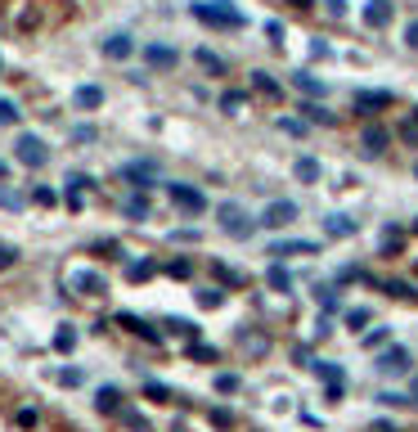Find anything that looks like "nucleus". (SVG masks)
<instances>
[{
  "label": "nucleus",
  "mask_w": 418,
  "mask_h": 432,
  "mask_svg": "<svg viewBox=\"0 0 418 432\" xmlns=\"http://www.w3.org/2000/svg\"><path fill=\"white\" fill-rule=\"evenodd\" d=\"M194 18H203L207 27H243L248 18L239 9H230L225 0H207V5H194Z\"/></svg>",
  "instance_id": "nucleus-1"
},
{
  "label": "nucleus",
  "mask_w": 418,
  "mask_h": 432,
  "mask_svg": "<svg viewBox=\"0 0 418 432\" xmlns=\"http://www.w3.org/2000/svg\"><path fill=\"white\" fill-rule=\"evenodd\" d=\"M14 158L23 162V167H45V162H50V149H45L41 144V136H18L14 140Z\"/></svg>",
  "instance_id": "nucleus-2"
},
{
  "label": "nucleus",
  "mask_w": 418,
  "mask_h": 432,
  "mask_svg": "<svg viewBox=\"0 0 418 432\" xmlns=\"http://www.w3.org/2000/svg\"><path fill=\"white\" fill-rule=\"evenodd\" d=\"M167 194H171V203H176L180 212H189V216H198L207 207L203 189H194V185H167Z\"/></svg>",
  "instance_id": "nucleus-3"
},
{
  "label": "nucleus",
  "mask_w": 418,
  "mask_h": 432,
  "mask_svg": "<svg viewBox=\"0 0 418 432\" xmlns=\"http://www.w3.org/2000/svg\"><path fill=\"white\" fill-rule=\"evenodd\" d=\"M221 230H225V234H234V239H248L252 234V221H248V212H243L239 203H225L221 207Z\"/></svg>",
  "instance_id": "nucleus-4"
},
{
  "label": "nucleus",
  "mask_w": 418,
  "mask_h": 432,
  "mask_svg": "<svg viewBox=\"0 0 418 432\" xmlns=\"http://www.w3.org/2000/svg\"><path fill=\"white\" fill-rule=\"evenodd\" d=\"M310 369L328 383V401H337L342 392H346V374H342V365H333V360H310Z\"/></svg>",
  "instance_id": "nucleus-5"
},
{
  "label": "nucleus",
  "mask_w": 418,
  "mask_h": 432,
  "mask_svg": "<svg viewBox=\"0 0 418 432\" xmlns=\"http://www.w3.org/2000/svg\"><path fill=\"white\" fill-rule=\"evenodd\" d=\"M261 221H265L270 230H283V225H292V221H297V203H288V198H274V203H265Z\"/></svg>",
  "instance_id": "nucleus-6"
},
{
  "label": "nucleus",
  "mask_w": 418,
  "mask_h": 432,
  "mask_svg": "<svg viewBox=\"0 0 418 432\" xmlns=\"http://www.w3.org/2000/svg\"><path fill=\"white\" fill-rule=\"evenodd\" d=\"M122 180H131L135 189H153L158 185V167L153 162H126V167H122Z\"/></svg>",
  "instance_id": "nucleus-7"
},
{
  "label": "nucleus",
  "mask_w": 418,
  "mask_h": 432,
  "mask_svg": "<svg viewBox=\"0 0 418 432\" xmlns=\"http://www.w3.org/2000/svg\"><path fill=\"white\" fill-rule=\"evenodd\" d=\"M365 23L374 27V32H383V27L392 23V0H369V5H365Z\"/></svg>",
  "instance_id": "nucleus-8"
},
{
  "label": "nucleus",
  "mask_w": 418,
  "mask_h": 432,
  "mask_svg": "<svg viewBox=\"0 0 418 432\" xmlns=\"http://www.w3.org/2000/svg\"><path fill=\"white\" fill-rule=\"evenodd\" d=\"M374 365L383 374H405V369H410V351H405V347H392V351H383Z\"/></svg>",
  "instance_id": "nucleus-9"
},
{
  "label": "nucleus",
  "mask_w": 418,
  "mask_h": 432,
  "mask_svg": "<svg viewBox=\"0 0 418 432\" xmlns=\"http://www.w3.org/2000/svg\"><path fill=\"white\" fill-rule=\"evenodd\" d=\"M72 288H77L81 297H103V275H94V271H81V275H72Z\"/></svg>",
  "instance_id": "nucleus-10"
},
{
  "label": "nucleus",
  "mask_w": 418,
  "mask_h": 432,
  "mask_svg": "<svg viewBox=\"0 0 418 432\" xmlns=\"http://www.w3.org/2000/svg\"><path fill=\"white\" fill-rule=\"evenodd\" d=\"M315 248H319V243H310V239H288V243H274V248H270V257H297V253H301V257H310Z\"/></svg>",
  "instance_id": "nucleus-11"
},
{
  "label": "nucleus",
  "mask_w": 418,
  "mask_h": 432,
  "mask_svg": "<svg viewBox=\"0 0 418 432\" xmlns=\"http://www.w3.org/2000/svg\"><path fill=\"white\" fill-rule=\"evenodd\" d=\"M144 59L153 63V68H176V63H180V54L171 50V45H149V50H144Z\"/></svg>",
  "instance_id": "nucleus-12"
},
{
  "label": "nucleus",
  "mask_w": 418,
  "mask_h": 432,
  "mask_svg": "<svg viewBox=\"0 0 418 432\" xmlns=\"http://www.w3.org/2000/svg\"><path fill=\"white\" fill-rule=\"evenodd\" d=\"M131 50H135V45H131L126 32H117V36H108V41H103V59H126Z\"/></svg>",
  "instance_id": "nucleus-13"
},
{
  "label": "nucleus",
  "mask_w": 418,
  "mask_h": 432,
  "mask_svg": "<svg viewBox=\"0 0 418 432\" xmlns=\"http://www.w3.org/2000/svg\"><path fill=\"white\" fill-rule=\"evenodd\" d=\"M387 104H392V95H387V90H360V95H356V109H360V113L387 109Z\"/></svg>",
  "instance_id": "nucleus-14"
},
{
  "label": "nucleus",
  "mask_w": 418,
  "mask_h": 432,
  "mask_svg": "<svg viewBox=\"0 0 418 432\" xmlns=\"http://www.w3.org/2000/svg\"><path fill=\"white\" fill-rule=\"evenodd\" d=\"M292 86H297V90H306L310 99H324V95H328V86H324V81H315L310 72H297V77H292Z\"/></svg>",
  "instance_id": "nucleus-15"
},
{
  "label": "nucleus",
  "mask_w": 418,
  "mask_h": 432,
  "mask_svg": "<svg viewBox=\"0 0 418 432\" xmlns=\"http://www.w3.org/2000/svg\"><path fill=\"white\" fill-rule=\"evenodd\" d=\"M324 230H328V234H333V239H351V234H356V221H351V216H328L324 221Z\"/></svg>",
  "instance_id": "nucleus-16"
},
{
  "label": "nucleus",
  "mask_w": 418,
  "mask_h": 432,
  "mask_svg": "<svg viewBox=\"0 0 418 432\" xmlns=\"http://www.w3.org/2000/svg\"><path fill=\"white\" fill-rule=\"evenodd\" d=\"M122 212H126V216H135V221H144V216H149L144 189H140V194H126V198H122Z\"/></svg>",
  "instance_id": "nucleus-17"
},
{
  "label": "nucleus",
  "mask_w": 418,
  "mask_h": 432,
  "mask_svg": "<svg viewBox=\"0 0 418 432\" xmlns=\"http://www.w3.org/2000/svg\"><path fill=\"white\" fill-rule=\"evenodd\" d=\"M387 144H392V136H387L383 127H365V149H369V153H383Z\"/></svg>",
  "instance_id": "nucleus-18"
},
{
  "label": "nucleus",
  "mask_w": 418,
  "mask_h": 432,
  "mask_svg": "<svg viewBox=\"0 0 418 432\" xmlns=\"http://www.w3.org/2000/svg\"><path fill=\"white\" fill-rule=\"evenodd\" d=\"M117 324H122V329H135L140 338H149V342H158V329H149L140 315H117Z\"/></svg>",
  "instance_id": "nucleus-19"
},
{
  "label": "nucleus",
  "mask_w": 418,
  "mask_h": 432,
  "mask_svg": "<svg viewBox=\"0 0 418 432\" xmlns=\"http://www.w3.org/2000/svg\"><path fill=\"white\" fill-rule=\"evenodd\" d=\"M252 90L256 95H265V99H279V81H270V77H265V72H252Z\"/></svg>",
  "instance_id": "nucleus-20"
},
{
  "label": "nucleus",
  "mask_w": 418,
  "mask_h": 432,
  "mask_svg": "<svg viewBox=\"0 0 418 432\" xmlns=\"http://www.w3.org/2000/svg\"><path fill=\"white\" fill-rule=\"evenodd\" d=\"M194 63H198V68H207V72H212V77H225V63H221V59H216V54H212V50H194Z\"/></svg>",
  "instance_id": "nucleus-21"
},
{
  "label": "nucleus",
  "mask_w": 418,
  "mask_h": 432,
  "mask_svg": "<svg viewBox=\"0 0 418 432\" xmlns=\"http://www.w3.org/2000/svg\"><path fill=\"white\" fill-rule=\"evenodd\" d=\"M77 104H81V109H99V104H103V90H99V86H81V90H77Z\"/></svg>",
  "instance_id": "nucleus-22"
},
{
  "label": "nucleus",
  "mask_w": 418,
  "mask_h": 432,
  "mask_svg": "<svg viewBox=\"0 0 418 432\" xmlns=\"http://www.w3.org/2000/svg\"><path fill=\"white\" fill-rule=\"evenodd\" d=\"M239 347L252 351V356H261V351H270V338H256V333H239Z\"/></svg>",
  "instance_id": "nucleus-23"
},
{
  "label": "nucleus",
  "mask_w": 418,
  "mask_h": 432,
  "mask_svg": "<svg viewBox=\"0 0 418 432\" xmlns=\"http://www.w3.org/2000/svg\"><path fill=\"white\" fill-rule=\"evenodd\" d=\"M297 180L315 185V180H319V162H315V158H297Z\"/></svg>",
  "instance_id": "nucleus-24"
},
{
  "label": "nucleus",
  "mask_w": 418,
  "mask_h": 432,
  "mask_svg": "<svg viewBox=\"0 0 418 432\" xmlns=\"http://www.w3.org/2000/svg\"><path fill=\"white\" fill-rule=\"evenodd\" d=\"M122 424H126L131 432H149V419L140 415V410H126V406H122Z\"/></svg>",
  "instance_id": "nucleus-25"
},
{
  "label": "nucleus",
  "mask_w": 418,
  "mask_h": 432,
  "mask_svg": "<svg viewBox=\"0 0 418 432\" xmlns=\"http://www.w3.org/2000/svg\"><path fill=\"white\" fill-rule=\"evenodd\" d=\"M117 406H122V392L117 387H99V410H108V415H112Z\"/></svg>",
  "instance_id": "nucleus-26"
},
{
  "label": "nucleus",
  "mask_w": 418,
  "mask_h": 432,
  "mask_svg": "<svg viewBox=\"0 0 418 432\" xmlns=\"http://www.w3.org/2000/svg\"><path fill=\"white\" fill-rule=\"evenodd\" d=\"M301 113H310V122H319V127H333V113H328V109H319V104H306V109H301Z\"/></svg>",
  "instance_id": "nucleus-27"
},
{
  "label": "nucleus",
  "mask_w": 418,
  "mask_h": 432,
  "mask_svg": "<svg viewBox=\"0 0 418 432\" xmlns=\"http://www.w3.org/2000/svg\"><path fill=\"white\" fill-rule=\"evenodd\" d=\"M216 280L230 284V288H243V275H239V271H230V266H221V262H216Z\"/></svg>",
  "instance_id": "nucleus-28"
},
{
  "label": "nucleus",
  "mask_w": 418,
  "mask_h": 432,
  "mask_svg": "<svg viewBox=\"0 0 418 432\" xmlns=\"http://www.w3.org/2000/svg\"><path fill=\"white\" fill-rule=\"evenodd\" d=\"M153 271H158L153 262H131V271H126V275H131V280L140 284V280H149V275H153Z\"/></svg>",
  "instance_id": "nucleus-29"
},
{
  "label": "nucleus",
  "mask_w": 418,
  "mask_h": 432,
  "mask_svg": "<svg viewBox=\"0 0 418 432\" xmlns=\"http://www.w3.org/2000/svg\"><path fill=\"white\" fill-rule=\"evenodd\" d=\"M270 284L279 288V293H288V288H292V280H288V271H283V266H270Z\"/></svg>",
  "instance_id": "nucleus-30"
},
{
  "label": "nucleus",
  "mask_w": 418,
  "mask_h": 432,
  "mask_svg": "<svg viewBox=\"0 0 418 432\" xmlns=\"http://www.w3.org/2000/svg\"><path fill=\"white\" fill-rule=\"evenodd\" d=\"M221 109H225V113H239V109H243V95H239V90H225V95H221Z\"/></svg>",
  "instance_id": "nucleus-31"
},
{
  "label": "nucleus",
  "mask_w": 418,
  "mask_h": 432,
  "mask_svg": "<svg viewBox=\"0 0 418 432\" xmlns=\"http://www.w3.org/2000/svg\"><path fill=\"white\" fill-rule=\"evenodd\" d=\"M383 288H387L392 297H401V302H405V297H414V288H410V284H401V280H387Z\"/></svg>",
  "instance_id": "nucleus-32"
},
{
  "label": "nucleus",
  "mask_w": 418,
  "mask_h": 432,
  "mask_svg": "<svg viewBox=\"0 0 418 432\" xmlns=\"http://www.w3.org/2000/svg\"><path fill=\"white\" fill-rule=\"evenodd\" d=\"M14 122H18V109L9 99H0V127H14Z\"/></svg>",
  "instance_id": "nucleus-33"
},
{
  "label": "nucleus",
  "mask_w": 418,
  "mask_h": 432,
  "mask_svg": "<svg viewBox=\"0 0 418 432\" xmlns=\"http://www.w3.org/2000/svg\"><path fill=\"white\" fill-rule=\"evenodd\" d=\"M189 356H194V360H216V347H203V342H189Z\"/></svg>",
  "instance_id": "nucleus-34"
},
{
  "label": "nucleus",
  "mask_w": 418,
  "mask_h": 432,
  "mask_svg": "<svg viewBox=\"0 0 418 432\" xmlns=\"http://www.w3.org/2000/svg\"><path fill=\"white\" fill-rule=\"evenodd\" d=\"M144 397H149V401H167L171 392L162 387V383H153V378H149V383H144Z\"/></svg>",
  "instance_id": "nucleus-35"
},
{
  "label": "nucleus",
  "mask_w": 418,
  "mask_h": 432,
  "mask_svg": "<svg viewBox=\"0 0 418 432\" xmlns=\"http://www.w3.org/2000/svg\"><path fill=\"white\" fill-rule=\"evenodd\" d=\"M32 203H41V207H54V189L36 185V189H32Z\"/></svg>",
  "instance_id": "nucleus-36"
},
{
  "label": "nucleus",
  "mask_w": 418,
  "mask_h": 432,
  "mask_svg": "<svg viewBox=\"0 0 418 432\" xmlns=\"http://www.w3.org/2000/svg\"><path fill=\"white\" fill-rule=\"evenodd\" d=\"M216 392H239V378L234 374H216Z\"/></svg>",
  "instance_id": "nucleus-37"
},
{
  "label": "nucleus",
  "mask_w": 418,
  "mask_h": 432,
  "mask_svg": "<svg viewBox=\"0 0 418 432\" xmlns=\"http://www.w3.org/2000/svg\"><path fill=\"white\" fill-rule=\"evenodd\" d=\"M72 342H77V333H72V329L54 333V347H59V351H72Z\"/></svg>",
  "instance_id": "nucleus-38"
},
{
  "label": "nucleus",
  "mask_w": 418,
  "mask_h": 432,
  "mask_svg": "<svg viewBox=\"0 0 418 432\" xmlns=\"http://www.w3.org/2000/svg\"><path fill=\"white\" fill-rule=\"evenodd\" d=\"M405 45H410V50H418V18H410V23H405Z\"/></svg>",
  "instance_id": "nucleus-39"
},
{
  "label": "nucleus",
  "mask_w": 418,
  "mask_h": 432,
  "mask_svg": "<svg viewBox=\"0 0 418 432\" xmlns=\"http://www.w3.org/2000/svg\"><path fill=\"white\" fill-rule=\"evenodd\" d=\"M360 342H365V347H383V342H387V329H374V333H365Z\"/></svg>",
  "instance_id": "nucleus-40"
},
{
  "label": "nucleus",
  "mask_w": 418,
  "mask_h": 432,
  "mask_svg": "<svg viewBox=\"0 0 418 432\" xmlns=\"http://www.w3.org/2000/svg\"><path fill=\"white\" fill-rule=\"evenodd\" d=\"M279 127H283V131H288V136H306V122H292V118H283V122H279Z\"/></svg>",
  "instance_id": "nucleus-41"
},
{
  "label": "nucleus",
  "mask_w": 418,
  "mask_h": 432,
  "mask_svg": "<svg viewBox=\"0 0 418 432\" xmlns=\"http://www.w3.org/2000/svg\"><path fill=\"white\" fill-rule=\"evenodd\" d=\"M14 262H18V253H14V248H5V243H0V271H9Z\"/></svg>",
  "instance_id": "nucleus-42"
},
{
  "label": "nucleus",
  "mask_w": 418,
  "mask_h": 432,
  "mask_svg": "<svg viewBox=\"0 0 418 432\" xmlns=\"http://www.w3.org/2000/svg\"><path fill=\"white\" fill-rule=\"evenodd\" d=\"M369 432H401V428H396L392 419H374V424H369Z\"/></svg>",
  "instance_id": "nucleus-43"
},
{
  "label": "nucleus",
  "mask_w": 418,
  "mask_h": 432,
  "mask_svg": "<svg viewBox=\"0 0 418 432\" xmlns=\"http://www.w3.org/2000/svg\"><path fill=\"white\" fill-rule=\"evenodd\" d=\"M59 383H63V387H77L81 374H77V369H63V374H59Z\"/></svg>",
  "instance_id": "nucleus-44"
},
{
  "label": "nucleus",
  "mask_w": 418,
  "mask_h": 432,
  "mask_svg": "<svg viewBox=\"0 0 418 432\" xmlns=\"http://www.w3.org/2000/svg\"><path fill=\"white\" fill-rule=\"evenodd\" d=\"M0 207H9V212H18V194H9V189H0Z\"/></svg>",
  "instance_id": "nucleus-45"
},
{
  "label": "nucleus",
  "mask_w": 418,
  "mask_h": 432,
  "mask_svg": "<svg viewBox=\"0 0 418 432\" xmlns=\"http://www.w3.org/2000/svg\"><path fill=\"white\" fill-rule=\"evenodd\" d=\"M346 324H356V329H360V324H369V311H351V315H346Z\"/></svg>",
  "instance_id": "nucleus-46"
},
{
  "label": "nucleus",
  "mask_w": 418,
  "mask_h": 432,
  "mask_svg": "<svg viewBox=\"0 0 418 432\" xmlns=\"http://www.w3.org/2000/svg\"><path fill=\"white\" fill-rule=\"evenodd\" d=\"M292 9H310V0H292Z\"/></svg>",
  "instance_id": "nucleus-47"
},
{
  "label": "nucleus",
  "mask_w": 418,
  "mask_h": 432,
  "mask_svg": "<svg viewBox=\"0 0 418 432\" xmlns=\"http://www.w3.org/2000/svg\"><path fill=\"white\" fill-rule=\"evenodd\" d=\"M414 118H418V109H414Z\"/></svg>",
  "instance_id": "nucleus-48"
},
{
  "label": "nucleus",
  "mask_w": 418,
  "mask_h": 432,
  "mask_svg": "<svg viewBox=\"0 0 418 432\" xmlns=\"http://www.w3.org/2000/svg\"><path fill=\"white\" fill-rule=\"evenodd\" d=\"M414 176H418V167H414Z\"/></svg>",
  "instance_id": "nucleus-49"
}]
</instances>
